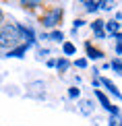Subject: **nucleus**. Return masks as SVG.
<instances>
[{"label": "nucleus", "mask_w": 122, "mask_h": 126, "mask_svg": "<svg viewBox=\"0 0 122 126\" xmlns=\"http://www.w3.org/2000/svg\"><path fill=\"white\" fill-rule=\"evenodd\" d=\"M62 17H64V8H62V6H50V8H46L44 13H41L39 23H41V27H44V29L54 31V29H58Z\"/></svg>", "instance_id": "obj_2"}, {"label": "nucleus", "mask_w": 122, "mask_h": 126, "mask_svg": "<svg viewBox=\"0 0 122 126\" xmlns=\"http://www.w3.org/2000/svg\"><path fill=\"white\" fill-rule=\"evenodd\" d=\"M99 83H102V87H105V89H108V93H110V95H112L114 99L122 101V91L114 85V81H110L108 77H104V79H99Z\"/></svg>", "instance_id": "obj_5"}, {"label": "nucleus", "mask_w": 122, "mask_h": 126, "mask_svg": "<svg viewBox=\"0 0 122 126\" xmlns=\"http://www.w3.org/2000/svg\"><path fill=\"white\" fill-rule=\"evenodd\" d=\"M95 35V39H105L108 35H105V31H97V33H93Z\"/></svg>", "instance_id": "obj_21"}, {"label": "nucleus", "mask_w": 122, "mask_h": 126, "mask_svg": "<svg viewBox=\"0 0 122 126\" xmlns=\"http://www.w3.org/2000/svg\"><path fill=\"white\" fill-rule=\"evenodd\" d=\"M72 64H75L77 68H81V70H85V68L89 66V62H87V58H77L75 62H72Z\"/></svg>", "instance_id": "obj_18"}, {"label": "nucleus", "mask_w": 122, "mask_h": 126, "mask_svg": "<svg viewBox=\"0 0 122 126\" xmlns=\"http://www.w3.org/2000/svg\"><path fill=\"white\" fill-rule=\"evenodd\" d=\"M108 126H122V114L120 116H110L108 118Z\"/></svg>", "instance_id": "obj_17"}, {"label": "nucleus", "mask_w": 122, "mask_h": 126, "mask_svg": "<svg viewBox=\"0 0 122 126\" xmlns=\"http://www.w3.org/2000/svg\"><path fill=\"white\" fill-rule=\"evenodd\" d=\"M97 8L110 13V10H114V2H108V0H97Z\"/></svg>", "instance_id": "obj_14"}, {"label": "nucleus", "mask_w": 122, "mask_h": 126, "mask_svg": "<svg viewBox=\"0 0 122 126\" xmlns=\"http://www.w3.org/2000/svg\"><path fill=\"white\" fill-rule=\"evenodd\" d=\"M31 48V46H27V44H21L19 48H15V50H10V52H6V58H23L25 54H27V50Z\"/></svg>", "instance_id": "obj_7"}, {"label": "nucleus", "mask_w": 122, "mask_h": 126, "mask_svg": "<svg viewBox=\"0 0 122 126\" xmlns=\"http://www.w3.org/2000/svg\"><path fill=\"white\" fill-rule=\"evenodd\" d=\"M93 95H95V99L99 101V106H102L105 112L110 114V116H120V114H122V112H120V108H118V106H114V103L110 101V97L105 95V91H102V89H95Z\"/></svg>", "instance_id": "obj_3"}, {"label": "nucleus", "mask_w": 122, "mask_h": 126, "mask_svg": "<svg viewBox=\"0 0 122 126\" xmlns=\"http://www.w3.org/2000/svg\"><path fill=\"white\" fill-rule=\"evenodd\" d=\"M21 6L27 8V10H35V8H41L44 4H41L39 0H21Z\"/></svg>", "instance_id": "obj_10"}, {"label": "nucleus", "mask_w": 122, "mask_h": 126, "mask_svg": "<svg viewBox=\"0 0 122 126\" xmlns=\"http://www.w3.org/2000/svg\"><path fill=\"white\" fill-rule=\"evenodd\" d=\"M104 23H105L104 19H95L93 23H89V27H91L93 33H97V31H104Z\"/></svg>", "instance_id": "obj_15"}, {"label": "nucleus", "mask_w": 122, "mask_h": 126, "mask_svg": "<svg viewBox=\"0 0 122 126\" xmlns=\"http://www.w3.org/2000/svg\"><path fill=\"white\" fill-rule=\"evenodd\" d=\"M120 31H122V23H120Z\"/></svg>", "instance_id": "obj_26"}, {"label": "nucleus", "mask_w": 122, "mask_h": 126, "mask_svg": "<svg viewBox=\"0 0 122 126\" xmlns=\"http://www.w3.org/2000/svg\"><path fill=\"white\" fill-rule=\"evenodd\" d=\"M110 70H116L118 75H122V58H114V60H110Z\"/></svg>", "instance_id": "obj_13"}, {"label": "nucleus", "mask_w": 122, "mask_h": 126, "mask_svg": "<svg viewBox=\"0 0 122 126\" xmlns=\"http://www.w3.org/2000/svg\"><path fill=\"white\" fill-rule=\"evenodd\" d=\"M21 44H25V41H23V35H21L19 23H4L0 27V50L10 52L19 48Z\"/></svg>", "instance_id": "obj_1"}, {"label": "nucleus", "mask_w": 122, "mask_h": 126, "mask_svg": "<svg viewBox=\"0 0 122 126\" xmlns=\"http://www.w3.org/2000/svg\"><path fill=\"white\" fill-rule=\"evenodd\" d=\"M91 85H93L95 89H99V87H102V83H99V79H93V81H91Z\"/></svg>", "instance_id": "obj_23"}, {"label": "nucleus", "mask_w": 122, "mask_h": 126, "mask_svg": "<svg viewBox=\"0 0 122 126\" xmlns=\"http://www.w3.org/2000/svg\"><path fill=\"white\" fill-rule=\"evenodd\" d=\"M116 58H122V46H116Z\"/></svg>", "instance_id": "obj_24"}, {"label": "nucleus", "mask_w": 122, "mask_h": 126, "mask_svg": "<svg viewBox=\"0 0 122 126\" xmlns=\"http://www.w3.org/2000/svg\"><path fill=\"white\" fill-rule=\"evenodd\" d=\"M83 8H85V13H97V0H85V2H83Z\"/></svg>", "instance_id": "obj_12"}, {"label": "nucleus", "mask_w": 122, "mask_h": 126, "mask_svg": "<svg viewBox=\"0 0 122 126\" xmlns=\"http://www.w3.org/2000/svg\"><path fill=\"white\" fill-rule=\"evenodd\" d=\"M79 110H81L83 116H91L93 110H95V103L91 99H81V101H79Z\"/></svg>", "instance_id": "obj_6"}, {"label": "nucleus", "mask_w": 122, "mask_h": 126, "mask_svg": "<svg viewBox=\"0 0 122 126\" xmlns=\"http://www.w3.org/2000/svg\"><path fill=\"white\" fill-rule=\"evenodd\" d=\"M85 54H87V56H85V58H87V62H89V60H102L104 56H105L104 50L95 48L91 41H85Z\"/></svg>", "instance_id": "obj_4"}, {"label": "nucleus", "mask_w": 122, "mask_h": 126, "mask_svg": "<svg viewBox=\"0 0 122 126\" xmlns=\"http://www.w3.org/2000/svg\"><path fill=\"white\" fill-rule=\"evenodd\" d=\"M70 66H72V62L68 60V58H60V60H56V70H58V72H66Z\"/></svg>", "instance_id": "obj_9"}, {"label": "nucleus", "mask_w": 122, "mask_h": 126, "mask_svg": "<svg viewBox=\"0 0 122 126\" xmlns=\"http://www.w3.org/2000/svg\"><path fill=\"white\" fill-rule=\"evenodd\" d=\"M68 97H70V99H79V97H81V89L75 87V85L68 87Z\"/></svg>", "instance_id": "obj_16"}, {"label": "nucleus", "mask_w": 122, "mask_h": 126, "mask_svg": "<svg viewBox=\"0 0 122 126\" xmlns=\"http://www.w3.org/2000/svg\"><path fill=\"white\" fill-rule=\"evenodd\" d=\"M85 25H87V21H85V19H75V21H72V31L81 29V27H85Z\"/></svg>", "instance_id": "obj_19"}, {"label": "nucleus", "mask_w": 122, "mask_h": 126, "mask_svg": "<svg viewBox=\"0 0 122 126\" xmlns=\"http://www.w3.org/2000/svg\"><path fill=\"white\" fill-rule=\"evenodd\" d=\"M62 54L64 56H75L77 54V46L72 41H62Z\"/></svg>", "instance_id": "obj_8"}, {"label": "nucleus", "mask_w": 122, "mask_h": 126, "mask_svg": "<svg viewBox=\"0 0 122 126\" xmlns=\"http://www.w3.org/2000/svg\"><path fill=\"white\" fill-rule=\"evenodd\" d=\"M114 41H116V46H122V31H118V33H114V35H110Z\"/></svg>", "instance_id": "obj_20"}, {"label": "nucleus", "mask_w": 122, "mask_h": 126, "mask_svg": "<svg viewBox=\"0 0 122 126\" xmlns=\"http://www.w3.org/2000/svg\"><path fill=\"white\" fill-rule=\"evenodd\" d=\"M46 64H48V68H56V60H54V58H50Z\"/></svg>", "instance_id": "obj_22"}, {"label": "nucleus", "mask_w": 122, "mask_h": 126, "mask_svg": "<svg viewBox=\"0 0 122 126\" xmlns=\"http://www.w3.org/2000/svg\"><path fill=\"white\" fill-rule=\"evenodd\" d=\"M4 25V10H2V6H0V27Z\"/></svg>", "instance_id": "obj_25"}, {"label": "nucleus", "mask_w": 122, "mask_h": 126, "mask_svg": "<svg viewBox=\"0 0 122 126\" xmlns=\"http://www.w3.org/2000/svg\"><path fill=\"white\" fill-rule=\"evenodd\" d=\"M48 39H50V41H58V44H62V41H64V33H62L60 29H54V31H50V33H48Z\"/></svg>", "instance_id": "obj_11"}]
</instances>
